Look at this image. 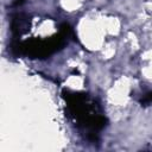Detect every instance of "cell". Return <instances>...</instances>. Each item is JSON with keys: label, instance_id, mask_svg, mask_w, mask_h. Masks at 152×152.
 Returning <instances> with one entry per match:
<instances>
[{"label": "cell", "instance_id": "1", "mask_svg": "<svg viewBox=\"0 0 152 152\" xmlns=\"http://www.w3.org/2000/svg\"><path fill=\"white\" fill-rule=\"evenodd\" d=\"M62 96L65 101L66 116L80 134L90 142H97L101 131L108 124L101 104L89 94L82 91L63 89Z\"/></svg>", "mask_w": 152, "mask_h": 152}, {"label": "cell", "instance_id": "2", "mask_svg": "<svg viewBox=\"0 0 152 152\" xmlns=\"http://www.w3.org/2000/svg\"><path fill=\"white\" fill-rule=\"evenodd\" d=\"M72 33V28L69 24L63 23L59 26V32L49 38H32L30 40L24 42H12L11 51L17 56H27L30 58H46L53 52L61 50L68 38Z\"/></svg>", "mask_w": 152, "mask_h": 152}, {"label": "cell", "instance_id": "3", "mask_svg": "<svg viewBox=\"0 0 152 152\" xmlns=\"http://www.w3.org/2000/svg\"><path fill=\"white\" fill-rule=\"evenodd\" d=\"M140 103H141L142 106H147V104L152 103V91L146 93V94L142 96V99H140Z\"/></svg>", "mask_w": 152, "mask_h": 152}, {"label": "cell", "instance_id": "4", "mask_svg": "<svg viewBox=\"0 0 152 152\" xmlns=\"http://www.w3.org/2000/svg\"><path fill=\"white\" fill-rule=\"evenodd\" d=\"M24 2V0H15L14 2H13V7H17V6H20L21 4Z\"/></svg>", "mask_w": 152, "mask_h": 152}]
</instances>
